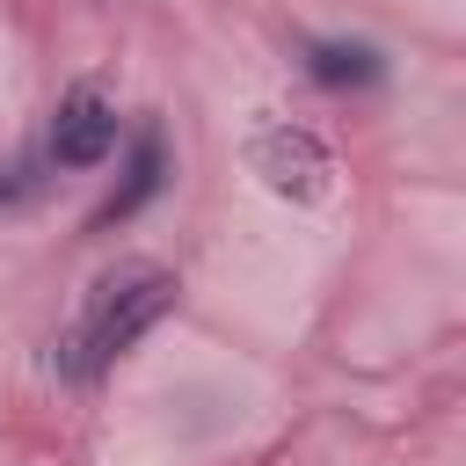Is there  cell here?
<instances>
[{
  "label": "cell",
  "mask_w": 466,
  "mask_h": 466,
  "mask_svg": "<svg viewBox=\"0 0 466 466\" xmlns=\"http://www.w3.org/2000/svg\"><path fill=\"white\" fill-rule=\"evenodd\" d=\"M175 269H160V262H116V269H102L95 284H87V299H80V313L66 320V335L51 342V364H58V379H73V386H95L124 350H138L167 313H175Z\"/></svg>",
  "instance_id": "1"
},
{
  "label": "cell",
  "mask_w": 466,
  "mask_h": 466,
  "mask_svg": "<svg viewBox=\"0 0 466 466\" xmlns=\"http://www.w3.org/2000/svg\"><path fill=\"white\" fill-rule=\"evenodd\" d=\"M248 167L262 175L269 197H291V204H320L335 189V153L306 124H262L248 138Z\"/></svg>",
  "instance_id": "2"
},
{
  "label": "cell",
  "mask_w": 466,
  "mask_h": 466,
  "mask_svg": "<svg viewBox=\"0 0 466 466\" xmlns=\"http://www.w3.org/2000/svg\"><path fill=\"white\" fill-rule=\"evenodd\" d=\"M109 153H116V102H109L102 87L58 95L51 131H44V160H51V167H102Z\"/></svg>",
  "instance_id": "3"
},
{
  "label": "cell",
  "mask_w": 466,
  "mask_h": 466,
  "mask_svg": "<svg viewBox=\"0 0 466 466\" xmlns=\"http://www.w3.org/2000/svg\"><path fill=\"white\" fill-rule=\"evenodd\" d=\"M167 189V131L160 124H138V138H131V160H124V182L109 189V204L87 218V233H109V226H124L131 211H146L153 197Z\"/></svg>",
  "instance_id": "4"
},
{
  "label": "cell",
  "mask_w": 466,
  "mask_h": 466,
  "mask_svg": "<svg viewBox=\"0 0 466 466\" xmlns=\"http://www.w3.org/2000/svg\"><path fill=\"white\" fill-rule=\"evenodd\" d=\"M306 73L328 95H364V87L386 80V51L364 44V36H320V44H306Z\"/></svg>",
  "instance_id": "5"
}]
</instances>
